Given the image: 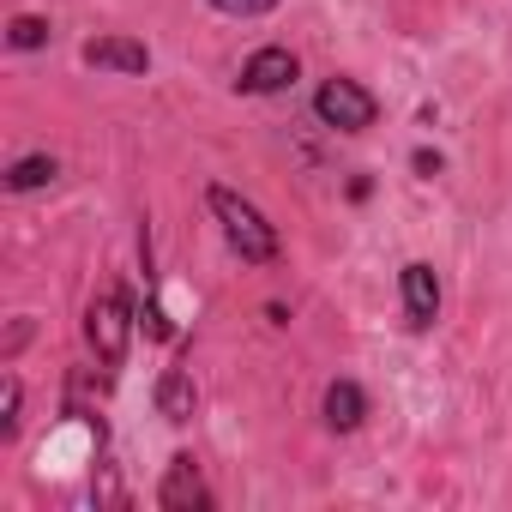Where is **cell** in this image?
<instances>
[{
  "label": "cell",
  "instance_id": "6da1fadb",
  "mask_svg": "<svg viewBox=\"0 0 512 512\" xmlns=\"http://www.w3.org/2000/svg\"><path fill=\"white\" fill-rule=\"evenodd\" d=\"M205 205H211V217L223 223V241L241 253L247 266H272L278 253H284L278 223H266V211L253 205V199H241L235 187H211V193H205Z\"/></svg>",
  "mask_w": 512,
  "mask_h": 512
},
{
  "label": "cell",
  "instance_id": "7a4b0ae2",
  "mask_svg": "<svg viewBox=\"0 0 512 512\" xmlns=\"http://www.w3.org/2000/svg\"><path fill=\"white\" fill-rule=\"evenodd\" d=\"M314 115H320V127H332V133H368L374 115H380V103H374V91H368L362 79H326V85L314 91Z\"/></svg>",
  "mask_w": 512,
  "mask_h": 512
},
{
  "label": "cell",
  "instance_id": "3957f363",
  "mask_svg": "<svg viewBox=\"0 0 512 512\" xmlns=\"http://www.w3.org/2000/svg\"><path fill=\"white\" fill-rule=\"evenodd\" d=\"M127 332H133V308H127V296H121V290H103V296L85 308V344L97 350L103 368H121V356H127Z\"/></svg>",
  "mask_w": 512,
  "mask_h": 512
},
{
  "label": "cell",
  "instance_id": "277c9868",
  "mask_svg": "<svg viewBox=\"0 0 512 512\" xmlns=\"http://www.w3.org/2000/svg\"><path fill=\"white\" fill-rule=\"evenodd\" d=\"M302 79V61H296V49H284V43H266L260 55H247V67H241V91L247 97H278V91H290Z\"/></svg>",
  "mask_w": 512,
  "mask_h": 512
},
{
  "label": "cell",
  "instance_id": "5b68a950",
  "mask_svg": "<svg viewBox=\"0 0 512 512\" xmlns=\"http://www.w3.org/2000/svg\"><path fill=\"white\" fill-rule=\"evenodd\" d=\"M398 296H404V320H410V332H428V326L440 320V278H434V266L410 260V266L398 272Z\"/></svg>",
  "mask_w": 512,
  "mask_h": 512
},
{
  "label": "cell",
  "instance_id": "8992f818",
  "mask_svg": "<svg viewBox=\"0 0 512 512\" xmlns=\"http://www.w3.org/2000/svg\"><path fill=\"white\" fill-rule=\"evenodd\" d=\"M157 506L163 512H205L211 506V488H205V476H199V464L181 452V458H169V470H163V482H157Z\"/></svg>",
  "mask_w": 512,
  "mask_h": 512
},
{
  "label": "cell",
  "instance_id": "52a82bcc",
  "mask_svg": "<svg viewBox=\"0 0 512 512\" xmlns=\"http://www.w3.org/2000/svg\"><path fill=\"white\" fill-rule=\"evenodd\" d=\"M79 55H85V67H97V73H121V79L151 73V49H145L139 37H91Z\"/></svg>",
  "mask_w": 512,
  "mask_h": 512
},
{
  "label": "cell",
  "instance_id": "ba28073f",
  "mask_svg": "<svg viewBox=\"0 0 512 512\" xmlns=\"http://www.w3.org/2000/svg\"><path fill=\"white\" fill-rule=\"evenodd\" d=\"M320 410H326V428H338V434H356V428L368 422V392H362L356 380H332Z\"/></svg>",
  "mask_w": 512,
  "mask_h": 512
},
{
  "label": "cell",
  "instance_id": "9c48e42d",
  "mask_svg": "<svg viewBox=\"0 0 512 512\" xmlns=\"http://www.w3.org/2000/svg\"><path fill=\"white\" fill-rule=\"evenodd\" d=\"M157 416H163V422H187V416H193V374H187V368H169V374L157 380Z\"/></svg>",
  "mask_w": 512,
  "mask_h": 512
},
{
  "label": "cell",
  "instance_id": "30bf717a",
  "mask_svg": "<svg viewBox=\"0 0 512 512\" xmlns=\"http://www.w3.org/2000/svg\"><path fill=\"white\" fill-rule=\"evenodd\" d=\"M61 175V163L49 157V151H31V157H19L13 169H7V193H37V187H49Z\"/></svg>",
  "mask_w": 512,
  "mask_h": 512
},
{
  "label": "cell",
  "instance_id": "8fae6325",
  "mask_svg": "<svg viewBox=\"0 0 512 512\" xmlns=\"http://www.w3.org/2000/svg\"><path fill=\"white\" fill-rule=\"evenodd\" d=\"M49 37H55V31H49V19H37V13H19V19L7 25V43H13V49H49Z\"/></svg>",
  "mask_w": 512,
  "mask_h": 512
},
{
  "label": "cell",
  "instance_id": "7c38bea8",
  "mask_svg": "<svg viewBox=\"0 0 512 512\" xmlns=\"http://www.w3.org/2000/svg\"><path fill=\"white\" fill-rule=\"evenodd\" d=\"M19 404H25V386L7 374V386H0V440L19 434Z\"/></svg>",
  "mask_w": 512,
  "mask_h": 512
},
{
  "label": "cell",
  "instance_id": "4fadbf2b",
  "mask_svg": "<svg viewBox=\"0 0 512 512\" xmlns=\"http://www.w3.org/2000/svg\"><path fill=\"white\" fill-rule=\"evenodd\" d=\"M205 7H217V13H229V19H266L278 0H205Z\"/></svg>",
  "mask_w": 512,
  "mask_h": 512
},
{
  "label": "cell",
  "instance_id": "5bb4252c",
  "mask_svg": "<svg viewBox=\"0 0 512 512\" xmlns=\"http://www.w3.org/2000/svg\"><path fill=\"white\" fill-rule=\"evenodd\" d=\"M410 169H416V175H440V169H446V157L422 145V151H410Z\"/></svg>",
  "mask_w": 512,
  "mask_h": 512
}]
</instances>
